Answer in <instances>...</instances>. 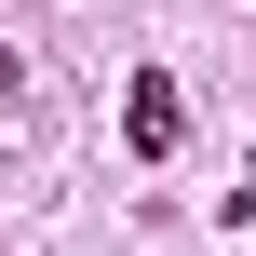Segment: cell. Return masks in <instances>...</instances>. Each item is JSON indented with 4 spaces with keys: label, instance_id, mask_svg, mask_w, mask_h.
<instances>
[{
    "label": "cell",
    "instance_id": "6da1fadb",
    "mask_svg": "<svg viewBox=\"0 0 256 256\" xmlns=\"http://www.w3.org/2000/svg\"><path fill=\"white\" fill-rule=\"evenodd\" d=\"M176 135H189V108H176V81H162V68H135V81H122V148H135V162H162Z\"/></svg>",
    "mask_w": 256,
    "mask_h": 256
}]
</instances>
